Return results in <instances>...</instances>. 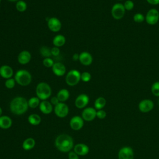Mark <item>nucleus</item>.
Returning <instances> with one entry per match:
<instances>
[{
  "label": "nucleus",
  "mask_w": 159,
  "mask_h": 159,
  "mask_svg": "<svg viewBox=\"0 0 159 159\" xmlns=\"http://www.w3.org/2000/svg\"><path fill=\"white\" fill-rule=\"evenodd\" d=\"M28 101L25 98L18 96L14 98L10 103V110L16 115H22L28 109Z\"/></svg>",
  "instance_id": "f257e3e1"
},
{
  "label": "nucleus",
  "mask_w": 159,
  "mask_h": 159,
  "mask_svg": "<svg viewBox=\"0 0 159 159\" xmlns=\"http://www.w3.org/2000/svg\"><path fill=\"white\" fill-rule=\"evenodd\" d=\"M57 148L62 152H68L73 147V139L67 134H60L55 139Z\"/></svg>",
  "instance_id": "f03ea898"
},
{
  "label": "nucleus",
  "mask_w": 159,
  "mask_h": 159,
  "mask_svg": "<svg viewBox=\"0 0 159 159\" xmlns=\"http://www.w3.org/2000/svg\"><path fill=\"white\" fill-rule=\"evenodd\" d=\"M35 93L37 97L42 101L46 100L52 94V89L48 84L45 82L39 83L35 89Z\"/></svg>",
  "instance_id": "7ed1b4c3"
},
{
  "label": "nucleus",
  "mask_w": 159,
  "mask_h": 159,
  "mask_svg": "<svg viewBox=\"0 0 159 159\" xmlns=\"http://www.w3.org/2000/svg\"><path fill=\"white\" fill-rule=\"evenodd\" d=\"M16 82L20 86H25L29 85L32 81L31 74L25 70H19L15 75Z\"/></svg>",
  "instance_id": "20e7f679"
},
{
  "label": "nucleus",
  "mask_w": 159,
  "mask_h": 159,
  "mask_svg": "<svg viewBox=\"0 0 159 159\" xmlns=\"http://www.w3.org/2000/svg\"><path fill=\"white\" fill-rule=\"evenodd\" d=\"M81 80V73L76 70H71L68 72L65 77L66 83L70 86H75Z\"/></svg>",
  "instance_id": "39448f33"
},
{
  "label": "nucleus",
  "mask_w": 159,
  "mask_h": 159,
  "mask_svg": "<svg viewBox=\"0 0 159 159\" xmlns=\"http://www.w3.org/2000/svg\"><path fill=\"white\" fill-rule=\"evenodd\" d=\"M125 13V9L124 4L121 3H116L113 5L111 9V14L114 19L119 20L123 18Z\"/></svg>",
  "instance_id": "423d86ee"
},
{
  "label": "nucleus",
  "mask_w": 159,
  "mask_h": 159,
  "mask_svg": "<svg viewBox=\"0 0 159 159\" xmlns=\"http://www.w3.org/2000/svg\"><path fill=\"white\" fill-rule=\"evenodd\" d=\"M145 20L150 25L156 24L159 20V12L156 9H150L145 17Z\"/></svg>",
  "instance_id": "0eeeda50"
},
{
  "label": "nucleus",
  "mask_w": 159,
  "mask_h": 159,
  "mask_svg": "<svg viewBox=\"0 0 159 159\" xmlns=\"http://www.w3.org/2000/svg\"><path fill=\"white\" fill-rule=\"evenodd\" d=\"M134 152L130 147H123L118 152V159H134Z\"/></svg>",
  "instance_id": "6e6552de"
},
{
  "label": "nucleus",
  "mask_w": 159,
  "mask_h": 159,
  "mask_svg": "<svg viewBox=\"0 0 159 159\" xmlns=\"http://www.w3.org/2000/svg\"><path fill=\"white\" fill-rule=\"evenodd\" d=\"M54 112L57 116L63 118L68 115L69 109L68 106L65 103L60 102L58 104L55 106Z\"/></svg>",
  "instance_id": "1a4fd4ad"
},
{
  "label": "nucleus",
  "mask_w": 159,
  "mask_h": 159,
  "mask_svg": "<svg viewBox=\"0 0 159 159\" xmlns=\"http://www.w3.org/2000/svg\"><path fill=\"white\" fill-rule=\"evenodd\" d=\"M139 109L140 112L147 113L151 111L154 107L153 102L148 99L142 100L139 104Z\"/></svg>",
  "instance_id": "9d476101"
},
{
  "label": "nucleus",
  "mask_w": 159,
  "mask_h": 159,
  "mask_svg": "<svg viewBox=\"0 0 159 159\" xmlns=\"http://www.w3.org/2000/svg\"><path fill=\"white\" fill-rule=\"evenodd\" d=\"M96 111L93 107H86L82 111V118L86 121H92L96 117Z\"/></svg>",
  "instance_id": "9b49d317"
},
{
  "label": "nucleus",
  "mask_w": 159,
  "mask_h": 159,
  "mask_svg": "<svg viewBox=\"0 0 159 159\" xmlns=\"http://www.w3.org/2000/svg\"><path fill=\"white\" fill-rule=\"evenodd\" d=\"M83 125H84L83 119L79 116H73L70 121V127L74 130H80L83 127Z\"/></svg>",
  "instance_id": "f8f14e48"
},
{
  "label": "nucleus",
  "mask_w": 159,
  "mask_h": 159,
  "mask_svg": "<svg viewBox=\"0 0 159 159\" xmlns=\"http://www.w3.org/2000/svg\"><path fill=\"white\" fill-rule=\"evenodd\" d=\"M89 101V97L86 94H81L76 98L75 101V106L77 108L82 109L87 106Z\"/></svg>",
  "instance_id": "ddd939ff"
},
{
  "label": "nucleus",
  "mask_w": 159,
  "mask_h": 159,
  "mask_svg": "<svg viewBox=\"0 0 159 159\" xmlns=\"http://www.w3.org/2000/svg\"><path fill=\"white\" fill-rule=\"evenodd\" d=\"M49 29L52 32H58L61 27V23L57 17H51L48 20L47 22Z\"/></svg>",
  "instance_id": "4468645a"
},
{
  "label": "nucleus",
  "mask_w": 159,
  "mask_h": 159,
  "mask_svg": "<svg viewBox=\"0 0 159 159\" xmlns=\"http://www.w3.org/2000/svg\"><path fill=\"white\" fill-rule=\"evenodd\" d=\"M79 60L82 65L88 66L93 62V57L89 52H83L80 54Z\"/></svg>",
  "instance_id": "2eb2a0df"
},
{
  "label": "nucleus",
  "mask_w": 159,
  "mask_h": 159,
  "mask_svg": "<svg viewBox=\"0 0 159 159\" xmlns=\"http://www.w3.org/2000/svg\"><path fill=\"white\" fill-rule=\"evenodd\" d=\"M31 59V54L27 50H23L20 52L17 57V60L21 65H25L28 63Z\"/></svg>",
  "instance_id": "dca6fc26"
},
{
  "label": "nucleus",
  "mask_w": 159,
  "mask_h": 159,
  "mask_svg": "<svg viewBox=\"0 0 159 159\" xmlns=\"http://www.w3.org/2000/svg\"><path fill=\"white\" fill-rule=\"evenodd\" d=\"M52 68L53 73L58 76H61L64 75L66 72L65 66L60 62L55 63Z\"/></svg>",
  "instance_id": "f3484780"
},
{
  "label": "nucleus",
  "mask_w": 159,
  "mask_h": 159,
  "mask_svg": "<svg viewBox=\"0 0 159 159\" xmlns=\"http://www.w3.org/2000/svg\"><path fill=\"white\" fill-rule=\"evenodd\" d=\"M74 152L81 156L86 155L89 152V147L84 143H78L74 147Z\"/></svg>",
  "instance_id": "a211bd4d"
},
{
  "label": "nucleus",
  "mask_w": 159,
  "mask_h": 159,
  "mask_svg": "<svg viewBox=\"0 0 159 159\" xmlns=\"http://www.w3.org/2000/svg\"><path fill=\"white\" fill-rule=\"evenodd\" d=\"M13 75V70L9 65H2L0 67V76L5 79L11 78Z\"/></svg>",
  "instance_id": "6ab92c4d"
},
{
  "label": "nucleus",
  "mask_w": 159,
  "mask_h": 159,
  "mask_svg": "<svg viewBox=\"0 0 159 159\" xmlns=\"http://www.w3.org/2000/svg\"><path fill=\"white\" fill-rule=\"evenodd\" d=\"M39 109L40 111L45 114H50L53 110L52 104L50 102H48L46 100L42 101L39 104Z\"/></svg>",
  "instance_id": "aec40b11"
},
{
  "label": "nucleus",
  "mask_w": 159,
  "mask_h": 159,
  "mask_svg": "<svg viewBox=\"0 0 159 159\" xmlns=\"http://www.w3.org/2000/svg\"><path fill=\"white\" fill-rule=\"evenodd\" d=\"M12 124V121L9 116H2L0 117V128L7 129L11 127Z\"/></svg>",
  "instance_id": "412c9836"
},
{
  "label": "nucleus",
  "mask_w": 159,
  "mask_h": 159,
  "mask_svg": "<svg viewBox=\"0 0 159 159\" xmlns=\"http://www.w3.org/2000/svg\"><path fill=\"white\" fill-rule=\"evenodd\" d=\"M57 97L58 99L60 102H63L69 98L70 97L69 91L66 89H61L58 92Z\"/></svg>",
  "instance_id": "4be33fe9"
},
{
  "label": "nucleus",
  "mask_w": 159,
  "mask_h": 159,
  "mask_svg": "<svg viewBox=\"0 0 159 159\" xmlns=\"http://www.w3.org/2000/svg\"><path fill=\"white\" fill-rule=\"evenodd\" d=\"M35 145V141L33 138L29 137L24 140L22 143V148L25 150H30L32 149Z\"/></svg>",
  "instance_id": "5701e85b"
},
{
  "label": "nucleus",
  "mask_w": 159,
  "mask_h": 159,
  "mask_svg": "<svg viewBox=\"0 0 159 159\" xmlns=\"http://www.w3.org/2000/svg\"><path fill=\"white\" fill-rule=\"evenodd\" d=\"M66 42L65 37L62 35H57L53 39V44L55 47H60L63 46Z\"/></svg>",
  "instance_id": "b1692460"
},
{
  "label": "nucleus",
  "mask_w": 159,
  "mask_h": 159,
  "mask_svg": "<svg viewBox=\"0 0 159 159\" xmlns=\"http://www.w3.org/2000/svg\"><path fill=\"white\" fill-rule=\"evenodd\" d=\"M28 121L32 125H38L41 122V117L37 114H32L28 117Z\"/></svg>",
  "instance_id": "393cba45"
},
{
  "label": "nucleus",
  "mask_w": 159,
  "mask_h": 159,
  "mask_svg": "<svg viewBox=\"0 0 159 159\" xmlns=\"http://www.w3.org/2000/svg\"><path fill=\"white\" fill-rule=\"evenodd\" d=\"M106 104V100L103 97L98 98L94 101V107L96 109L100 110L102 109Z\"/></svg>",
  "instance_id": "a878e982"
},
{
  "label": "nucleus",
  "mask_w": 159,
  "mask_h": 159,
  "mask_svg": "<svg viewBox=\"0 0 159 159\" xmlns=\"http://www.w3.org/2000/svg\"><path fill=\"white\" fill-rule=\"evenodd\" d=\"M40 99L37 97H32L28 101L29 107L31 108H36L40 104Z\"/></svg>",
  "instance_id": "bb28decb"
},
{
  "label": "nucleus",
  "mask_w": 159,
  "mask_h": 159,
  "mask_svg": "<svg viewBox=\"0 0 159 159\" xmlns=\"http://www.w3.org/2000/svg\"><path fill=\"white\" fill-rule=\"evenodd\" d=\"M16 9L20 12L25 11L27 9V4L24 1H19L16 4Z\"/></svg>",
  "instance_id": "cd10ccee"
},
{
  "label": "nucleus",
  "mask_w": 159,
  "mask_h": 159,
  "mask_svg": "<svg viewBox=\"0 0 159 159\" xmlns=\"http://www.w3.org/2000/svg\"><path fill=\"white\" fill-rule=\"evenodd\" d=\"M40 54L45 58H49L52 55L51 49H50L49 48H48L47 47H45V46L42 47L40 48Z\"/></svg>",
  "instance_id": "c85d7f7f"
},
{
  "label": "nucleus",
  "mask_w": 159,
  "mask_h": 159,
  "mask_svg": "<svg viewBox=\"0 0 159 159\" xmlns=\"http://www.w3.org/2000/svg\"><path fill=\"white\" fill-rule=\"evenodd\" d=\"M151 91L154 96L159 97V81H156L152 84Z\"/></svg>",
  "instance_id": "c756f323"
},
{
  "label": "nucleus",
  "mask_w": 159,
  "mask_h": 159,
  "mask_svg": "<svg viewBox=\"0 0 159 159\" xmlns=\"http://www.w3.org/2000/svg\"><path fill=\"white\" fill-rule=\"evenodd\" d=\"M133 19L137 23H142L145 20V17L141 13H136L134 14Z\"/></svg>",
  "instance_id": "7c9ffc66"
},
{
  "label": "nucleus",
  "mask_w": 159,
  "mask_h": 159,
  "mask_svg": "<svg viewBox=\"0 0 159 159\" xmlns=\"http://www.w3.org/2000/svg\"><path fill=\"white\" fill-rule=\"evenodd\" d=\"M16 84V80L15 79H13L12 78L7 79L5 81V86L8 89H12L14 87Z\"/></svg>",
  "instance_id": "2f4dec72"
},
{
  "label": "nucleus",
  "mask_w": 159,
  "mask_h": 159,
  "mask_svg": "<svg viewBox=\"0 0 159 159\" xmlns=\"http://www.w3.org/2000/svg\"><path fill=\"white\" fill-rule=\"evenodd\" d=\"M53 60L51 58H45L43 60V65L47 68L52 67L54 64Z\"/></svg>",
  "instance_id": "473e14b6"
},
{
  "label": "nucleus",
  "mask_w": 159,
  "mask_h": 159,
  "mask_svg": "<svg viewBox=\"0 0 159 159\" xmlns=\"http://www.w3.org/2000/svg\"><path fill=\"white\" fill-rule=\"evenodd\" d=\"M91 78V75L89 72L84 71L81 74V80L84 82H88Z\"/></svg>",
  "instance_id": "72a5a7b5"
},
{
  "label": "nucleus",
  "mask_w": 159,
  "mask_h": 159,
  "mask_svg": "<svg viewBox=\"0 0 159 159\" xmlns=\"http://www.w3.org/2000/svg\"><path fill=\"white\" fill-rule=\"evenodd\" d=\"M124 8L125 10L131 11L132 9H133V8L134 7V4L132 1L127 0L124 2Z\"/></svg>",
  "instance_id": "f704fd0d"
},
{
  "label": "nucleus",
  "mask_w": 159,
  "mask_h": 159,
  "mask_svg": "<svg viewBox=\"0 0 159 159\" xmlns=\"http://www.w3.org/2000/svg\"><path fill=\"white\" fill-rule=\"evenodd\" d=\"M96 117L100 119H103L106 117V112L102 109L98 110L96 111Z\"/></svg>",
  "instance_id": "c9c22d12"
},
{
  "label": "nucleus",
  "mask_w": 159,
  "mask_h": 159,
  "mask_svg": "<svg viewBox=\"0 0 159 159\" xmlns=\"http://www.w3.org/2000/svg\"><path fill=\"white\" fill-rule=\"evenodd\" d=\"M51 53L52 55L56 57L58 56L60 54V49L58 47H54L52 48H51Z\"/></svg>",
  "instance_id": "e433bc0d"
},
{
  "label": "nucleus",
  "mask_w": 159,
  "mask_h": 159,
  "mask_svg": "<svg viewBox=\"0 0 159 159\" xmlns=\"http://www.w3.org/2000/svg\"><path fill=\"white\" fill-rule=\"evenodd\" d=\"M69 159H79L78 155L75 152H70L68 153Z\"/></svg>",
  "instance_id": "4c0bfd02"
},
{
  "label": "nucleus",
  "mask_w": 159,
  "mask_h": 159,
  "mask_svg": "<svg viewBox=\"0 0 159 159\" xmlns=\"http://www.w3.org/2000/svg\"><path fill=\"white\" fill-rule=\"evenodd\" d=\"M59 102H60V101H59V100H58V99L57 98V96H53V97H52V98H51V99H50V103H51L52 104H53V105L56 106V105L58 104Z\"/></svg>",
  "instance_id": "58836bf2"
},
{
  "label": "nucleus",
  "mask_w": 159,
  "mask_h": 159,
  "mask_svg": "<svg viewBox=\"0 0 159 159\" xmlns=\"http://www.w3.org/2000/svg\"><path fill=\"white\" fill-rule=\"evenodd\" d=\"M146 1L152 5H157L159 4V0H146Z\"/></svg>",
  "instance_id": "ea45409f"
},
{
  "label": "nucleus",
  "mask_w": 159,
  "mask_h": 159,
  "mask_svg": "<svg viewBox=\"0 0 159 159\" xmlns=\"http://www.w3.org/2000/svg\"><path fill=\"white\" fill-rule=\"evenodd\" d=\"M79 56L80 55H78V53H75L73 56V60L74 61H77L78 60H79Z\"/></svg>",
  "instance_id": "a19ab883"
},
{
  "label": "nucleus",
  "mask_w": 159,
  "mask_h": 159,
  "mask_svg": "<svg viewBox=\"0 0 159 159\" xmlns=\"http://www.w3.org/2000/svg\"><path fill=\"white\" fill-rule=\"evenodd\" d=\"M2 110L1 107H0V117H1V115H2Z\"/></svg>",
  "instance_id": "79ce46f5"
},
{
  "label": "nucleus",
  "mask_w": 159,
  "mask_h": 159,
  "mask_svg": "<svg viewBox=\"0 0 159 159\" xmlns=\"http://www.w3.org/2000/svg\"><path fill=\"white\" fill-rule=\"evenodd\" d=\"M8 1H10V2H15V1H17V0H7Z\"/></svg>",
  "instance_id": "37998d69"
},
{
  "label": "nucleus",
  "mask_w": 159,
  "mask_h": 159,
  "mask_svg": "<svg viewBox=\"0 0 159 159\" xmlns=\"http://www.w3.org/2000/svg\"><path fill=\"white\" fill-rule=\"evenodd\" d=\"M158 104H159V100H158Z\"/></svg>",
  "instance_id": "c03bdc74"
},
{
  "label": "nucleus",
  "mask_w": 159,
  "mask_h": 159,
  "mask_svg": "<svg viewBox=\"0 0 159 159\" xmlns=\"http://www.w3.org/2000/svg\"><path fill=\"white\" fill-rule=\"evenodd\" d=\"M119 1H122V0H119Z\"/></svg>",
  "instance_id": "a18cd8bd"
},
{
  "label": "nucleus",
  "mask_w": 159,
  "mask_h": 159,
  "mask_svg": "<svg viewBox=\"0 0 159 159\" xmlns=\"http://www.w3.org/2000/svg\"><path fill=\"white\" fill-rule=\"evenodd\" d=\"M0 1H1V0H0Z\"/></svg>",
  "instance_id": "49530a36"
}]
</instances>
